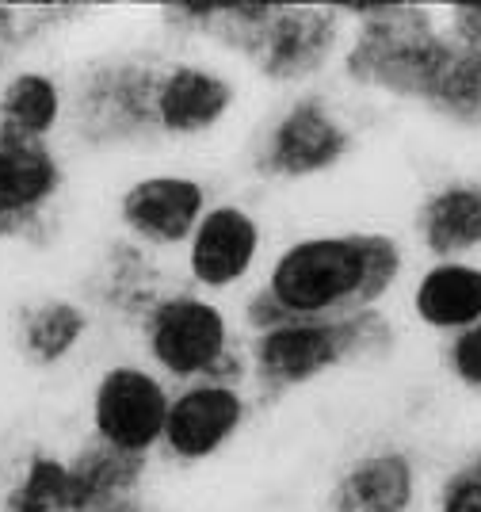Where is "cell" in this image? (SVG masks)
Returning a JSON list of instances; mask_svg holds the SVG:
<instances>
[{"label": "cell", "instance_id": "obj_7", "mask_svg": "<svg viewBox=\"0 0 481 512\" xmlns=\"http://www.w3.org/2000/svg\"><path fill=\"white\" fill-rule=\"evenodd\" d=\"M359 146L356 123L329 92H291L252 146V172L268 184H310L336 172Z\"/></svg>", "mask_w": 481, "mask_h": 512}, {"label": "cell", "instance_id": "obj_12", "mask_svg": "<svg viewBox=\"0 0 481 512\" xmlns=\"http://www.w3.org/2000/svg\"><path fill=\"white\" fill-rule=\"evenodd\" d=\"M69 188V161L58 142H27L0 130V241H27L46 230Z\"/></svg>", "mask_w": 481, "mask_h": 512}, {"label": "cell", "instance_id": "obj_8", "mask_svg": "<svg viewBox=\"0 0 481 512\" xmlns=\"http://www.w3.org/2000/svg\"><path fill=\"white\" fill-rule=\"evenodd\" d=\"M172 394L146 360L107 363L88 390V436L123 455L153 459L165 444Z\"/></svg>", "mask_w": 481, "mask_h": 512}, {"label": "cell", "instance_id": "obj_16", "mask_svg": "<svg viewBox=\"0 0 481 512\" xmlns=\"http://www.w3.org/2000/svg\"><path fill=\"white\" fill-rule=\"evenodd\" d=\"M413 237L428 260H481V176H447L420 195Z\"/></svg>", "mask_w": 481, "mask_h": 512}, {"label": "cell", "instance_id": "obj_13", "mask_svg": "<svg viewBox=\"0 0 481 512\" xmlns=\"http://www.w3.org/2000/svg\"><path fill=\"white\" fill-rule=\"evenodd\" d=\"M252 417V390L241 383L176 386L161 455L176 467H203L218 459L245 432Z\"/></svg>", "mask_w": 481, "mask_h": 512}, {"label": "cell", "instance_id": "obj_18", "mask_svg": "<svg viewBox=\"0 0 481 512\" xmlns=\"http://www.w3.org/2000/svg\"><path fill=\"white\" fill-rule=\"evenodd\" d=\"M92 337V310L73 295H42L16 318V348L31 367H65Z\"/></svg>", "mask_w": 481, "mask_h": 512}, {"label": "cell", "instance_id": "obj_1", "mask_svg": "<svg viewBox=\"0 0 481 512\" xmlns=\"http://www.w3.org/2000/svg\"><path fill=\"white\" fill-rule=\"evenodd\" d=\"M409 279V245L390 230H314L279 245L260 287L291 318L386 310Z\"/></svg>", "mask_w": 481, "mask_h": 512}, {"label": "cell", "instance_id": "obj_14", "mask_svg": "<svg viewBox=\"0 0 481 512\" xmlns=\"http://www.w3.org/2000/svg\"><path fill=\"white\" fill-rule=\"evenodd\" d=\"M420 463L401 444H378L352 455L325 493V512H417Z\"/></svg>", "mask_w": 481, "mask_h": 512}, {"label": "cell", "instance_id": "obj_10", "mask_svg": "<svg viewBox=\"0 0 481 512\" xmlns=\"http://www.w3.org/2000/svg\"><path fill=\"white\" fill-rule=\"evenodd\" d=\"M210 203L214 199L203 176L184 169H149L115 195V222L123 237L149 253H184Z\"/></svg>", "mask_w": 481, "mask_h": 512}, {"label": "cell", "instance_id": "obj_4", "mask_svg": "<svg viewBox=\"0 0 481 512\" xmlns=\"http://www.w3.org/2000/svg\"><path fill=\"white\" fill-rule=\"evenodd\" d=\"M398 344V325L386 310H359L348 318H294L268 333L245 337L249 390L283 398L329 379L352 363L386 356Z\"/></svg>", "mask_w": 481, "mask_h": 512}, {"label": "cell", "instance_id": "obj_19", "mask_svg": "<svg viewBox=\"0 0 481 512\" xmlns=\"http://www.w3.org/2000/svg\"><path fill=\"white\" fill-rule=\"evenodd\" d=\"M69 470H73V512H104L126 497H138L149 474V459L123 455L88 436L69 455Z\"/></svg>", "mask_w": 481, "mask_h": 512}, {"label": "cell", "instance_id": "obj_9", "mask_svg": "<svg viewBox=\"0 0 481 512\" xmlns=\"http://www.w3.org/2000/svg\"><path fill=\"white\" fill-rule=\"evenodd\" d=\"M264 253H268V230L260 214L241 199H214L199 230L191 234L188 249L180 253V264L188 287L210 299H222L252 287L256 272L264 276L268 264Z\"/></svg>", "mask_w": 481, "mask_h": 512}, {"label": "cell", "instance_id": "obj_5", "mask_svg": "<svg viewBox=\"0 0 481 512\" xmlns=\"http://www.w3.org/2000/svg\"><path fill=\"white\" fill-rule=\"evenodd\" d=\"M138 341L146 363L168 383L249 386V356L237 318L195 287H172L153 302L138 325Z\"/></svg>", "mask_w": 481, "mask_h": 512}, {"label": "cell", "instance_id": "obj_15", "mask_svg": "<svg viewBox=\"0 0 481 512\" xmlns=\"http://www.w3.org/2000/svg\"><path fill=\"white\" fill-rule=\"evenodd\" d=\"M405 310L432 337H459L481 325V260H428L405 287Z\"/></svg>", "mask_w": 481, "mask_h": 512}, {"label": "cell", "instance_id": "obj_25", "mask_svg": "<svg viewBox=\"0 0 481 512\" xmlns=\"http://www.w3.org/2000/svg\"><path fill=\"white\" fill-rule=\"evenodd\" d=\"M104 512H149V509L142 497H126V501H119V505H111V509H104Z\"/></svg>", "mask_w": 481, "mask_h": 512}, {"label": "cell", "instance_id": "obj_20", "mask_svg": "<svg viewBox=\"0 0 481 512\" xmlns=\"http://www.w3.org/2000/svg\"><path fill=\"white\" fill-rule=\"evenodd\" d=\"M420 111H428L436 123L459 130V134H481V46L451 39V54L440 69V81Z\"/></svg>", "mask_w": 481, "mask_h": 512}, {"label": "cell", "instance_id": "obj_22", "mask_svg": "<svg viewBox=\"0 0 481 512\" xmlns=\"http://www.w3.org/2000/svg\"><path fill=\"white\" fill-rule=\"evenodd\" d=\"M432 512H481V448L462 455L436 478Z\"/></svg>", "mask_w": 481, "mask_h": 512}, {"label": "cell", "instance_id": "obj_24", "mask_svg": "<svg viewBox=\"0 0 481 512\" xmlns=\"http://www.w3.org/2000/svg\"><path fill=\"white\" fill-rule=\"evenodd\" d=\"M440 12L451 39L481 46V4H440Z\"/></svg>", "mask_w": 481, "mask_h": 512}, {"label": "cell", "instance_id": "obj_2", "mask_svg": "<svg viewBox=\"0 0 481 512\" xmlns=\"http://www.w3.org/2000/svg\"><path fill=\"white\" fill-rule=\"evenodd\" d=\"M352 23L340 4H218L207 46L249 65L256 81L283 92H306L340 65Z\"/></svg>", "mask_w": 481, "mask_h": 512}, {"label": "cell", "instance_id": "obj_6", "mask_svg": "<svg viewBox=\"0 0 481 512\" xmlns=\"http://www.w3.org/2000/svg\"><path fill=\"white\" fill-rule=\"evenodd\" d=\"M165 58L107 54L69 81V138L92 153L138 150L157 138V81Z\"/></svg>", "mask_w": 481, "mask_h": 512}, {"label": "cell", "instance_id": "obj_23", "mask_svg": "<svg viewBox=\"0 0 481 512\" xmlns=\"http://www.w3.org/2000/svg\"><path fill=\"white\" fill-rule=\"evenodd\" d=\"M440 367L451 379V386H459L470 398H481V325L443 341Z\"/></svg>", "mask_w": 481, "mask_h": 512}, {"label": "cell", "instance_id": "obj_21", "mask_svg": "<svg viewBox=\"0 0 481 512\" xmlns=\"http://www.w3.org/2000/svg\"><path fill=\"white\" fill-rule=\"evenodd\" d=\"M0 512H73L69 455H58L50 448L27 451L16 478L0 497Z\"/></svg>", "mask_w": 481, "mask_h": 512}, {"label": "cell", "instance_id": "obj_11", "mask_svg": "<svg viewBox=\"0 0 481 512\" xmlns=\"http://www.w3.org/2000/svg\"><path fill=\"white\" fill-rule=\"evenodd\" d=\"M245 88L230 65L214 58H165L157 81V138L161 142H207L226 130L241 107Z\"/></svg>", "mask_w": 481, "mask_h": 512}, {"label": "cell", "instance_id": "obj_3", "mask_svg": "<svg viewBox=\"0 0 481 512\" xmlns=\"http://www.w3.org/2000/svg\"><path fill=\"white\" fill-rule=\"evenodd\" d=\"M352 23L340 54V81L394 104L424 107L451 54L440 4L386 0V4H340Z\"/></svg>", "mask_w": 481, "mask_h": 512}, {"label": "cell", "instance_id": "obj_17", "mask_svg": "<svg viewBox=\"0 0 481 512\" xmlns=\"http://www.w3.org/2000/svg\"><path fill=\"white\" fill-rule=\"evenodd\" d=\"M69 127V85L42 65H20L0 77V130L27 142H58Z\"/></svg>", "mask_w": 481, "mask_h": 512}]
</instances>
